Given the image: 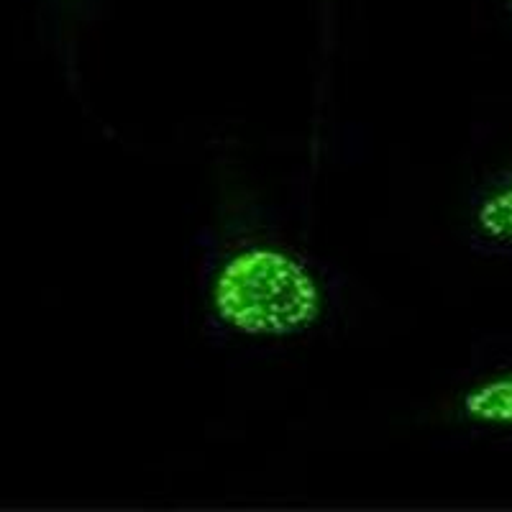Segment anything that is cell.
<instances>
[{
	"instance_id": "6da1fadb",
	"label": "cell",
	"mask_w": 512,
	"mask_h": 512,
	"mask_svg": "<svg viewBox=\"0 0 512 512\" xmlns=\"http://www.w3.org/2000/svg\"><path fill=\"white\" fill-rule=\"evenodd\" d=\"M210 310L246 338H292L318 326L323 290L290 251L249 246L233 251L210 282Z\"/></svg>"
},
{
	"instance_id": "7a4b0ae2",
	"label": "cell",
	"mask_w": 512,
	"mask_h": 512,
	"mask_svg": "<svg viewBox=\"0 0 512 512\" xmlns=\"http://www.w3.org/2000/svg\"><path fill=\"white\" fill-rule=\"evenodd\" d=\"M472 228L484 244L512 249V172L477 200L472 210Z\"/></svg>"
},
{
	"instance_id": "3957f363",
	"label": "cell",
	"mask_w": 512,
	"mask_h": 512,
	"mask_svg": "<svg viewBox=\"0 0 512 512\" xmlns=\"http://www.w3.org/2000/svg\"><path fill=\"white\" fill-rule=\"evenodd\" d=\"M461 413L477 425L512 428V374L489 377L461 397Z\"/></svg>"
}]
</instances>
